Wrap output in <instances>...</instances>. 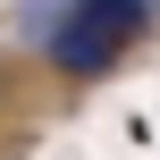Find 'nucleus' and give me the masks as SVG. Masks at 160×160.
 Returning <instances> with one entry per match:
<instances>
[{
	"mask_svg": "<svg viewBox=\"0 0 160 160\" xmlns=\"http://www.w3.org/2000/svg\"><path fill=\"white\" fill-rule=\"evenodd\" d=\"M135 34H143V0H68V17L51 25V68L59 76H110Z\"/></svg>",
	"mask_w": 160,
	"mask_h": 160,
	"instance_id": "nucleus-1",
	"label": "nucleus"
}]
</instances>
